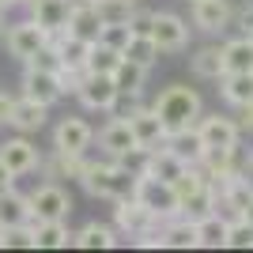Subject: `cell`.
Segmentation results:
<instances>
[{
  "mask_svg": "<svg viewBox=\"0 0 253 253\" xmlns=\"http://www.w3.org/2000/svg\"><path fill=\"white\" fill-rule=\"evenodd\" d=\"M136 178L140 174H132L128 167H121L117 159H91V151H87V163H84V174H80V185H84L95 201H121V197H132L136 193Z\"/></svg>",
  "mask_w": 253,
  "mask_h": 253,
  "instance_id": "1",
  "label": "cell"
},
{
  "mask_svg": "<svg viewBox=\"0 0 253 253\" xmlns=\"http://www.w3.org/2000/svg\"><path fill=\"white\" fill-rule=\"evenodd\" d=\"M151 110H155V114L163 117V125L174 132V128H189V125H197V117L204 114V102H201V95H197L193 87H185V84H170V87H163V91L155 95Z\"/></svg>",
  "mask_w": 253,
  "mask_h": 253,
  "instance_id": "2",
  "label": "cell"
},
{
  "mask_svg": "<svg viewBox=\"0 0 253 253\" xmlns=\"http://www.w3.org/2000/svg\"><path fill=\"white\" fill-rule=\"evenodd\" d=\"M72 98L87 114H110V106L117 98V84H114V76H106V72H80L72 84Z\"/></svg>",
  "mask_w": 253,
  "mask_h": 253,
  "instance_id": "3",
  "label": "cell"
},
{
  "mask_svg": "<svg viewBox=\"0 0 253 253\" xmlns=\"http://www.w3.org/2000/svg\"><path fill=\"white\" fill-rule=\"evenodd\" d=\"M144 208L155 215L159 223L163 219H174V215H181V204H178V189L170 185V181L163 178H151V174H140L136 178V193H132Z\"/></svg>",
  "mask_w": 253,
  "mask_h": 253,
  "instance_id": "4",
  "label": "cell"
},
{
  "mask_svg": "<svg viewBox=\"0 0 253 253\" xmlns=\"http://www.w3.org/2000/svg\"><path fill=\"white\" fill-rule=\"evenodd\" d=\"M45 45H49V34H45L31 15L8 23V31H4V49H8V57H15L19 64H27L34 53H42Z\"/></svg>",
  "mask_w": 253,
  "mask_h": 253,
  "instance_id": "5",
  "label": "cell"
},
{
  "mask_svg": "<svg viewBox=\"0 0 253 253\" xmlns=\"http://www.w3.org/2000/svg\"><path fill=\"white\" fill-rule=\"evenodd\" d=\"M151 42L159 45V53H167V57H174V53H185L189 49V19H181L178 11H155L151 15Z\"/></svg>",
  "mask_w": 253,
  "mask_h": 253,
  "instance_id": "6",
  "label": "cell"
},
{
  "mask_svg": "<svg viewBox=\"0 0 253 253\" xmlns=\"http://www.w3.org/2000/svg\"><path fill=\"white\" fill-rule=\"evenodd\" d=\"M19 95L34 98V102H45L53 106L61 102L68 91H64V80L61 72H49V68H34V64H23V80H19Z\"/></svg>",
  "mask_w": 253,
  "mask_h": 253,
  "instance_id": "7",
  "label": "cell"
},
{
  "mask_svg": "<svg viewBox=\"0 0 253 253\" xmlns=\"http://www.w3.org/2000/svg\"><path fill=\"white\" fill-rule=\"evenodd\" d=\"M31 197V215L34 219H68L72 215V193L64 189L61 181H42L34 193H27Z\"/></svg>",
  "mask_w": 253,
  "mask_h": 253,
  "instance_id": "8",
  "label": "cell"
},
{
  "mask_svg": "<svg viewBox=\"0 0 253 253\" xmlns=\"http://www.w3.org/2000/svg\"><path fill=\"white\" fill-rule=\"evenodd\" d=\"M114 231L121 234V238H140V234H148L159 227V219L151 215L144 204L136 201V197H121V201H114Z\"/></svg>",
  "mask_w": 253,
  "mask_h": 253,
  "instance_id": "9",
  "label": "cell"
},
{
  "mask_svg": "<svg viewBox=\"0 0 253 253\" xmlns=\"http://www.w3.org/2000/svg\"><path fill=\"white\" fill-rule=\"evenodd\" d=\"M95 144V128L84 117H61L53 125V151H64V155H87Z\"/></svg>",
  "mask_w": 253,
  "mask_h": 253,
  "instance_id": "10",
  "label": "cell"
},
{
  "mask_svg": "<svg viewBox=\"0 0 253 253\" xmlns=\"http://www.w3.org/2000/svg\"><path fill=\"white\" fill-rule=\"evenodd\" d=\"M0 163H4L15 178H27V174H34V170H38L42 151H38V144H34L31 136L15 132V136H8L4 144H0Z\"/></svg>",
  "mask_w": 253,
  "mask_h": 253,
  "instance_id": "11",
  "label": "cell"
},
{
  "mask_svg": "<svg viewBox=\"0 0 253 253\" xmlns=\"http://www.w3.org/2000/svg\"><path fill=\"white\" fill-rule=\"evenodd\" d=\"M193 128L204 140V148H238L242 144V128L227 114H201Z\"/></svg>",
  "mask_w": 253,
  "mask_h": 253,
  "instance_id": "12",
  "label": "cell"
},
{
  "mask_svg": "<svg viewBox=\"0 0 253 253\" xmlns=\"http://www.w3.org/2000/svg\"><path fill=\"white\" fill-rule=\"evenodd\" d=\"M231 0H189V23L201 34H223L231 31Z\"/></svg>",
  "mask_w": 253,
  "mask_h": 253,
  "instance_id": "13",
  "label": "cell"
},
{
  "mask_svg": "<svg viewBox=\"0 0 253 253\" xmlns=\"http://www.w3.org/2000/svg\"><path fill=\"white\" fill-rule=\"evenodd\" d=\"M49 125V106L45 102H34L27 95H15V106H11V117H8V128L23 132V136H34Z\"/></svg>",
  "mask_w": 253,
  "mask_h": 253,
  "instance_id": "14",
  "label": "cell"
},
{
  "mask_svg": "<svg viewBox=\"0 0 253 253\" xmlns=\"http://www.w3.org/2000/svg\"><path fill=\"white\" fill-rule=\"evenodd\" d=\"M95 140H98V151H102L106 159H121L125 151L140 148L136 136H132V125H128L125 117H110V121L95 132Z\"/></svg>",
  "mask_w": 253,
  "mask_h": 253,
  "instance_id": "15",
  "label": "cell"
},
{
  "mask_svg": "<svg viewBox=\"0 0 253 253\" xmlns=\"http://www.w3.org/2000/svg\"><path fill=\"white\" fill-rule=\"evenodd\" d=\"M128 125H132V136H136L140 148H159V144H167L170 128L163 125V117L151 110V106H140L136 114L128 117Z\"/></svg>",
  "mask_w": 253,
  "mask_h": 253,
  "instance_id": "16",
  "label": "cell"
},
{
  "mask_svg": "<svg viewBox=\"0 0 253 253\" xmlns=\"http://www.w3.org/2000/svg\"><path fill=\"white\" fill-rule=\"evenodd\" d=\"M159 250H197V223L185 215L159 223Z\"/></svg>",
  "mask_w": 253,
  "mask_h": 253,
  "instance_id": "17",
  "label": "cell"
},
{
  "mask_svg": "<svg viewBox=\"0 0 253 253\" xmlns=\"http://www.w3.org/2000/svg\"><path fill=\"white\" fill-rule=\"evenodd\" d=\"M49 45L57 49V57H61V72H84L91 42H84V38H76V34L64 31V34H53Z\"/></svg>",
  "mask_w": 253,
  "mask_h": 253,
  "instance_id": "18",
  "label": "cell"
},
{
  "mask_svg": "<svg viewBox=\"0 0 253 253\" xmlns=\"http://www.w3.org/2000/svg\"><path fill=\"white\" fill-rule=\"evenodd\" d=\"M72 246L76 250H114V246H121V234L114 231V223H84L80 231H72Z\"/></svg>",
  "mask_w": 253,
  "mask_h": 253,
  "instance_id": "19",
  "label": "cell"
},
{
  "mask_svg": "<svg viewBox=\"0 0 253 253\" xmlns=\"http://www.w3.org/2000/svg\"><path fill=\"white\" fill-rule=\"evenodd\" d=\"M98 31H102V15L95 11L91 0H72V11H68V34L84 38V42H98Z\"/></svg>",
  "mask_w": 253,
  "mask_h": 253,
  "instance_id": "20",
  "label": "cell"
},
{
  "mask_svg": "<svg viewBox=\"0 0 253 253\" xmlns=\"http://www.w3.org/2000/svg\"><path fill=\"white\" fill-rule=\"evenodd\" d=\"M34 250H68L72 246V227L68 219H34Z\"/></svg>",
  "mask_w": 253,
  "mask_h": 253,
  "instance_id": "21",
  "label": "cell"
},
{
  "mask_svg": "<svg viewBox=\"0 0 253 253\" xmlns=\"http://www.w3.org/2000/svg\"><path fill=\"white\" fill-rule=\"evenodd\" d=\"M215 84H219V95L231 110L253 102V72H223Z\"/></svg>",
  "mask_w": 253,
  "mask_h": 253,
  "instance_id": "22",
  "label": "cell"
},
{
  "mask_svg": "<svg viewBox=\"0 0 253 253\" xmlns=\"http://www.w3.org/2000/svg\"><path fill=\"white\" fill-rule=\"evenodd\" d=\"M223 45V72H253V38L250 34H234Z\"/></svg>",
  "mask_w": 253,
  "mask_h": 253,
  "instance_id": "23",
  "label": "cell"
},
{
  "mask_svg": "<svg viewBox=\"0 0 253 253\" xmlns=\"http://www.w3.org/2000/svg\"><path fill=\"white\" fill-rule=\"evenodd\" d=\"M167 148L174 151L181 163H189V167H197V163L204 159V151H208V148H204V140L197 136V128H193V125H189V128H174V132L167 136Z\"/></svg>",
  "mask_w": 253,
  "mask_h": 253,
  "instance_id": "24",
  "label": "cell"
},
{
  "mask_svg": "<svg viewBox=\"0 0 253 253\" xmlns=\"http://www.w3.org/2000/svg\"><path fill=\"white\" fill-rule=\"evenodd\" d=\"M185 167H189V163H181V159L174 155L167 144H159V148H151L144 174H151V178H163V181H178L181 174H185Z\"/></svg>",
  "mask_w": 253,
  "mask_h": 253,
  "instance_id": "25",
  "label": "cell"
},
{
  "mask_svg": "<svg viewBox=\"0 0 253 253\" xmlns=\"http://www.w3.org/2000/svg\"><path fill=\"white\" fill-rule=\"evenodd\" d=\"M189 72L197 76V80H219L223 76V45L219 42H208V45H201V49L189 57Z\"/></svg>",
  "mask_w": 253,
  "mask_h": 253,
  "instance_id": "26",
  "label": "cell"
},
{
  "mask_svg": "<svg viewBox=\"0 0 253 253\" xmlns=\"http://www.w3.org/2000/svg\"><path fill=\"white\" fill-rule=\"evenodd\" d=\"M23 223H34L31 197L19 193V189H8L0 197V227H23Z\"/></svg>",
  "mask_w": 253,
  "mask_h": 253,
  "instance_id": "27",
  "label": "cell"
},
{
  "mask_svg": "<svg viewBox=\"0 0 253 253\" xmlns=\"http://www.w3.org/2000/svg\"><path fill=\"white\" fill-rule=\"evenodd\" d=\"M227 215L211 211L204 219H197V250H223L227 246Z\"/></svg>",
  "mask_w": 253,
  "mask_h": 253,
  "instance_id": "28",
  "label": "cell"
},
{
  "mask_svg": "<svg viewBox=\"0 0 253 253\" xmlns=\"http://www.w3.org/2000/svg\"><path fill=\"white\" fill-rule=\"evenodd\" d=\"M178 204H181V215L197 223V219H204V215H211V211H215V189L204 181V185H197V189L181 193Z\"/></svg>",
  "mask_w": 253,
  "mask_h": 253,
  "instance_id": "29",
  "label": "cell"
},
{
  "mask_svg": "<svg viewBox=\"0 0 253 253\" xmlns=\"http://www.w3.org/2000/svg\"><path fill=\"white\" fill-rule=\"evenodd\" d=\"M148 76L151 68H144V64H132L121 57V64L114 68V84L121 95H144V87H148Z\"/></svg>",
  "mask_w": 253,
  "mask_h": 253,
  "instance_id": "30",
  "label": "cell"
},
{
  "mask_svg": "<svg viewBox=\"0 0 253 253\" xmlns=\"http://www.w3.org/2000/svg\"><path fill=\"white\" fill-rule=\"evenodd\" d=\"M121 57H125V61H132V64H144V68H155L163 53H159V45L151 42V34H132V38H128V45L121 49Z\"/></svg>",
  "mask_w": 253,
  "mask_h": 253,
  "instance_id": "31",
  "label": "cell"
},
{
  "mask_svg": "<svg viewBox=\"0 0 253 253\" xmlns=\"http://www.w3.org/2000/svg\"><path fill=\"white\" fill-rule=\"evenodd\" d=\"M117 64H121V53H117V49H110V45H102V42H91V53H87L84 72H106V76H114Z\"/></svg>",
  "mask_w": 253,
  "mask_h": 253,
  "instance_id": "32",
  "label": "cell"
},
{
  "mask_svg": "<svg viewBox=\"0 0 253 253\" xmlns=\"http://www.w3.org/2000/svg\"><path fill=\"white\" fill-rule=\"evenodd\" d=\"M223 250H253V223H246L242 215H234L227 223V246Z\"/></svg>",
  "mask_w": 253,
  "mask_h": 253,
  "instance_id": "33",
  "label": "cell"
},
{
  "mask_svg": "<svg viewBox=\"0 0 253 253\" xmlns=\"http://www.w3.org/2000/svg\"><path fill=\"white\" fill-rule=\"evenodd\" d=\"M0 250H34L31 223H23V227H0Z\"/></svg>",
  "mask_w": 253,
  "mask_h": 253,
  "instance_id": "34",
  "label": "cell"
},
{
  "mask_svg": "<svg viewBox=\"0 0 253 253\" xmlns=\"http://www.w3.org/2000/svg\"><path fill=\"white\" fill-rule=\"evenodd\" d=\"M128 38H132V31H128V23H125V19H117V23H102V31H98V42L110 45V49H117V53L128 45Z\"/></svg>",
  "mask_w": 253,
  "mask_h": 253,
  "instance_id": "35",
  "label": "cell"
},
{
  "mask_svg": "<svg viewBox=\"0 0 253 253\" xmlns=\"http://www.w3.org/2000/svg\"><path fill=\"white\" fill-rule=\"evenodd\" d=\"M91 4H95V11L102 15V23L128 19V11H132V4H125V0H91Z\"/></svg>",
  "mask_w": 253,
  "mask_h": 253,
  "instance_id": "36",
  "label": "cell"
},
{
  "mask_svg": "<svg viewBox=\"0 0 253 253\" xmlns=\"http://www.w3.org/2000/svg\"><path fill=\"white\" fill-rule=\"evenodd\" d=\"M140 106H148L144 95H121V91H117V98H114V106H110V114H106V117H125V121H128Z\"/></svg>",
  "mask_w": 253,
  "mask_h": 253,
  "instance_id": "37",
  "label": "cell"
},
{
  "mask_svg": "<svg viewBox=\"0 0 253 253\" xmlns=\"http://www.w3.org/2000/svg\"><path fill=\"white\" fill-rule=\"evenodd\" d=\"M231 27H234L238 34H253V0L234 4V11H231Z\"/></svg>",
  "mask_w": 253,
  "mask_h": 253,
  "instance_id": "38",
  "label": "cell"
},
{
  "mask_svg": "<svg viewBox=\"0 0 253 253\" xmlns=\"http://www.w3.org/2000/svg\"><path fill=\"white\" fill-rule=\"evenodd\" d=\"M151 15H155V11H151V8H144V4H136V8H132V11H128V31H132V34H148L151 31Z\"/></svg>",
  "mask_w": 253,
  "mask_h": 253,
  "instance_id": "39",
  "label": "cell"
},
{
  "mask_svg": "<svg viewBox=\"0 0 253 253\" xmlns=\"http://www.w3.org/2000/svg\"><path fill=\"white\" fill-rule=\"evenodd\" d=\"M234 121H238V128H242V132H253V102L238 106V117H234Z\"/></svg>",
  "mask_w": 253,
  "mask_h": 253,
  "instance_id": "40",
  "label": "cell"
},
{
  "mask_svg": "<svg viewBox=\"0 0 253 253\" xmlns=\"http://www.w3.org/2000/svg\"><path fill=\"white\" fill-rule=\"evenodd\" d=\"M11 106H15V95H8V91L0 87V125H8V117H11Z\"/></svg>",
  "mask_w": 253,
  "mask_h": 253,
  "instance_id": "41",
  "label": "cell"
},
{
  "mask_svg": "<svg viewBox=\"0 0 253 253\" xmlns=\"http://www.w3.org/2000/svg\"><path fill=\"white\" fill-rule=\"evenodd\" d=\"M15 181H19V178H15V174H11L4 163H0V197H4L8 189H15Z\"/></svg>",
  "mask_w": 253,
  "mask_h": 253,
  "instance_id": "42",
  "label": "cell"
},
{
  "mask_svg": "<svg viewBox=\"0 0 253 253\" xmlns=\"http://www.w3.org/2000/svg\"><path fill=\"white\" fill-rule=\"evenodd\" d=\"M23 8V0H0V15H8V11Z\"/></svg>",
  "mask_w": 253,
  "mask_h": 253,
  "instance_id": "43",
  "label": "cell"
},
{
  "mask_svg": "<svg viewBox=\"0 0 253 253\" xmlns=\"http://www.w3.org/2000/svg\"><path fill=\"white\" fill-rule=\"evenodd\" d=\"M242 219H246V223H253V197H250V204L242 208Z\"/></svg>",
  "mask_w": 253,
  "mask_h": 253,
  "instance_id": "44",
  "label": "cell"
},
{
  "mask_svg": "<svg viewBox=\"0 0 253 253\" xmlns=\"http://www.w3.org/2000/svg\"><path fill=\"white\" fill-rule=\"evenodd\" d=\"M4 31H8V15H0V45H4Z\"/></svg>",
  "mask_w": 253,
  "mask_h": 253,
  "instance_id": "45",
  "label": "cell"
},
{
  "mask_svg": "<svg viewBox=\"0 0 253 253\" xmlns=\"http://www.w3.org/2000/svg\"><path fill=\"white\" fill-rule=\"evenodd\" d=\"M246 170L253 174V148H250V155H246Z\"/></svg>",
  "mask_w": 253,
  "mask_h": 253,
  "instance_id": "46",
  "label": "cell"
},
{
  "mask_svg": "<svg viewBox=\"0 0 253 253\" xmlns=\"http://www.w3.org/2000/svg\"><path fill=\"white\" fill-rule=\"evenodd\" d=\"M125 4H132V8H136V4H144V0H125Z\"/></svg>",
  "mask_w": 253,
  "mask_h": 253,
  "instance_id": "47",
  "label": "cell"
},
{
  "mask_svg": "<svg viewBox=\"0 0 253 253\" xmlns=\"http://www.w3.org/2000/svg\"><path fill=\"white\" fill-rule=\"evenodd\" d=\"M250 38H253V34H250Z\"/></svg>",
  "mask_w": 253,
  "mask_h": 253,
  "instance_id": "48",
  "label": "cell"
}]
</instances>
